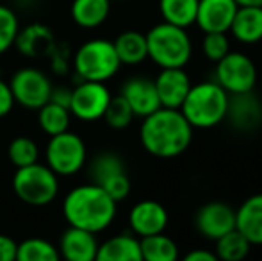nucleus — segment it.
Here are the masks:
<instances>
[{"label": "nucleus", "mask_w": 262, "mask_h": 261, "mask_svg": "<svg viewBox=\"0 0 262 261\" xmlns=\"http://www.w3.org/2000/svg\"><path fill=\"white\" fill-rule=\"evenodd\" d=\"M139 139L148 154L162 159H171L189 149L193 127L180 109L159 108L141 122Z\"/></svg>", "instance_id": "f257e3e1"}, {"label": "nucleus", "mask_w": 262, "mask_h": 261, "mask_svg": "<svg viewBox=\"0 0 262 261\" xmlns=\"http://www.w3.org/2000/svg\"><path fill=\"white\" fill-rule=\"evenodd\" d=\"M118 202L95 183L75 186L62 200V215L68 226L80 227L90 233H102L116 218Z\"/></svg>", "instance_id": "f03ea898"}, {"label": "nucleus", "mask_w": 262, "mask_h": 261, "mask_svg": "<svg viewBox=\"0 0 262 261\" xmlns=\"http://www.w3.org/2000/svg\"><path fill=\"white\" fill-rule=\"evenodd\" d=\"M228 101L230 95L216 81H205L191 84L180 111L193 129H210L227 118Z\"/></svg>", "instance_id": "7ed1b4c3"}, {"label": "nucleus", "mask_w": 262, "mask_h": 261, "mask_svg": "<svg viewBox=\"0 0 262 261\" xmlns=\"http://www.w3.org/2000/svg\"><path fill=\"white\" fill-rule=\"evenodd\" d=\"M148 59L161 68H184L191 59L193 43L187 31L179 25L162 22L146 32Z\"/></svg>", "instance_id": "20e7f679"}, {"label": "nucleus", "mask_w": 262, "mask_h": 261, "mask_svg": "<svg viewBox=\"0 0 262 261\" xmlns=\"http://www.w3.org/2000/svg\"><path fill=\"white\" fill-rule=\"evenodd\" d=\"M72 65L75 75L80 81H97V83L113 79L121 66L113 42L104 38L84 42L73 54Z\"/></svg>", "instance_id": "39448f33"}, {"label": "nucleus", "mask_w": 262, "mask_h": 261, "mask_svg": "<svg viewBox=\"0 0 262 261\" xmlns=\"http://www.w3.org/2000/svg\"><path fill=\"white\" fill-rule=\"evenodd\" d=\"M13 192L25 204L43 208L57 197L59 175L39 161L20 167L13 175Z\"/></svg>", "instance_id": "423d86ee"}, {"label": "nucleus", "mask_w": 262, "mask_h": 261, "mask_svg": "<svg viewBox=\"0 0 262 261\" xmlns=\"http://www.w3.org/2000/svg\"><path fill=\"white\" fill-rule=\"evenodd\" d=\"M47 167L59 177H70L79 174L88 159V149L84 139L75 132H59L50 136L45 149Z\"/></svg>", "instance_id": "0eeeda50"}, {"label": "nucleus", "mask_w": 262, "mask_h": 261, "mask_svg": "<svg viewBox=\"0 0 262 261\" xmlns=\"http://www.w3.org/2000/svg\"><path fill=\"white\" fill-rule=\"evenodd\" d=\"M9 86L13 91L14 104L38 111L43 104L50 101L54 84L50 83L49 75H45V72L34 68V66H25L13 73Z\"/></svg>", "instance_id": "6e6552de"}, {"label": "nucleus", "mask_w": 262, "mask_h": 261, "mask_svg": "<svg viewBox=\"0 0 262 261\" xmlns=\"http://www.w3.org/2000/svg\"><path fill=\"white\" fill-rule=\"evenodd\" d=\"M216 83L228 95L253 91L257 84V66L243 52H228L216 63Z\"/></svg>", "instance_id": "1a4fd4ad"}, {"label": "nucleus", "mask_w": 262, "mask_h": 261, "mask_svg": "<svg viewBox=\"0 0 262 261\" xmlns=\"http://www.w3.org/2000/svg\"><path fill=\"white\" fill-rule=\"evenodd\" d=\"M111 91L105 83L97 81H80L72 90L70 98V113L80 122H97L104 118L105 108L111 101Z\"/></svg>", "instance_id": "9d476101"}, {"label": "nucleus", "mask_w": 262, "mask_h": 261, "mask_svg": "<svg viewBox=\"0 0 262 261\" xmlns=\"http://www.w3.org/2000/svg\"><path fill=\"white\" fill-rule=\"evenodd\" d=\"M194 226L204 238L216 242L235 229V209L223 200H210L196 211Z\"/></svg>", "instance_id": "9b49d317"}, {"label": "nucleus", "mask_w": 262, "mask_h": 261, "mask_svg": "<svg viewBox=\"0 0 262 261\" xmlns=\"http://www.w3.org/2000/svg\"><path fill=\"white\" fill-rule=\"evenodd\" d=\"M168 222V211L157 200H141L132 206L130 213H128V226L138 238L164 233Z\"/></svg>", "instance_id": "f8f14e48"}, {"label": "nucleus", "mask_w": 262, "mask_h": 261, "mask_svg": "<svg viewBox=\"0 0 262 261\" xmlns=\"http://www.w3.org/2000/svg\"><path fill=\"white\" fill-rule=\"evenodd\" d=\"M120 95L128 102L130 109L134 111V116H139V118H145L146 115L161 108L156 84L152 79H146V77L127 79L121 86Z\"/></svg>", "instance_id": "ddd939ff"}, {"label": "nucleus", "mask_w": 262, "mask_h": 261, "mask_svg": "<svg viewBox=\"0 0 262 261\" xmlns=\"http://www.w3.org/2000/svg\"><path fill=\"white\" fill-rule=\"evenodd\" d=\"M237 7L235 0H198L194 24L204 32H228Z\"/></svg>", "instance_id": "4468645a"}, {"label": "nucleus", "mask_w": 262, "mask_h": 261, "mask_svg": "<svg viewBox=\"0 0 262 261\" xmlns=\"http://www.w3.org/2000/svg\"><path fill=\"white\" fill-rule=\"evenodd\" d=\"M154 84L162 108L180 109L193 83L184 68H161Z\"/></svg>", "instance_id": "2eb2a0df"}, {"label": "nucleus", "mask_w": 262, "mask_h": 261, "mask_svg": "<svg viewBox=\"0 0 262 261\" xmlns=\"http://www.w3.org/2000/svg\"><path fill=\"white\" fill-rule=\"evenodd\" d=\"M59 256L68 261H95L98 252V242L95 233L80 227L68 226L59 238Z\"/></svg>", "instance_id": "dca6fc26"}, {"label": "nucleus", "mask_w": 262, "mask_h": 261, "mask_svg": "<svg viewBox=\"0 0 262 261\" xmlns=\"http://www.w3.org/2000/svg\"><path fill=\"white\" fill-rule=\"evenodd\" d=\"M235 229L252 245H262V193L248 197L237 208Z\"/></svg>", "instance_id": "f3484780"}, {"label": "nucleus", "mask_w": 262, "mask_h": 261, "mask_svg": "<svg viewBox=\"0 0 262 261\" xmlns=\"http://www.w3.org/2000/svg\"><path fill=\"white\" fill-rule=\"evenodd\" d=\"M228 32L246 45L259 43L262 39V6H239Z\"/></svg>", "instance_id": "a211bd4d"}, {"label": "nucleus", "mask_w": 262, "mask_h": 261, "mask_svg": "<svg viewBox=\"0 0 262 261\" xmlns=\"http://www.w3.org/2000/svg\"><path fill=\"white\" fill-rule=\"evenodd\" d=\"M97 261H143L139 238L134 233H121L98 244Z\"/></svg>", "instance_id": "6ab92c4d"}, {"label": "nucleus", "mask_w": 262, "mask_h": 261, "mask_svg": "<svg viewBox=\"0 0 262 261\" xmlns=\"http://www.w3.org/2000/svg\"><path fill=\"white\" fill-rule=\"evenodd\" d=\"M227 118L239 129H253L262 118L260 102L252 95V91L241 95H230Z\"/></svg>", "instance_id": "aec40b11"}, {"label": "nucleus", "mask_w": 262, "mask_h": 261, "mask_svg": "<svg viewBox=\"0 0 262 261\" xmlns=\"http://www.w3.org/2000/svg\"><path fill=\"white\" fill-rule=\"evenodd\" d=\"M14 45L18 47V50H20L24 56H29V57L47 56V54H50L54 49V36L49 27L34 24L18 32Z\"/></svg>", "instance_id": "412c9836"}, {"label": "nucleus", "mask_w": 262, "mask_h": 261, "mask_svg": "<svg viewBox=\"0 0 262 261\" xmlns=\"http://www.w3.org/2000/svg\"><path fill=\"white\" fill-rule=\"evenodd\" d=\"M113 0H73L72 20L82 29H97L109 18Z\"/></svg>", "instance_id": "4be33fe9"}, {"label": "nucleus", "mask_w": 262, "mask_h": 261, "mask_svg": "<svg viewBox=\"0 0 262 261\" xmlns=\"http://www.w3.org/2000/svg\"><path fill=\"white\" fill-rule=\"evenodd\" d=\"M114 50L121 65L136 66L148 59V47H146V34L139 31H125L113 42Z\"/></svg>", "instance_id": "5701e85b"}, {"label": "nucleus", "mask_w": 262, "mask_h": 261, "mask_svg": "<svg viewBox=\"0 0 262 261\" xmlns=\"http://www.w3.org/2000/svg\"><path fill=\"white\" fill-rule=\"evenodd\" d=\"M141 259L145 261H175L179 258V245L164 233L139 238Z\"/></svg>", "instance_id": "b1692460"}, {"label": "nucleus", "mask_w": 262, "mask_h": 261, "mask_svg": "<svg viewBox=\"0 0 262 261\" xmlns=\"http://www.w3.org/2000/svg\"><path fill=\"white\" fill-rule=\"evenodd\" d=\"M196 9L198 0H159L162 20L184 29L196 22Z\"/></svg>", "instance_id": "393cba45"}, {"label": "nucleus", "mask_w": 262, "mask_h": 261, "mask_svg": "<svg viewBox=\"0 0 262 261\" xmlns=\"http://www.w3.org/2000/svg\"><path fill=\"white\" fill-rule=\"evenodd\" d=\"M70 120L72 113L66 106H61L57 102L49 101L38 109V124L39 129L47 132L49 136L59 134L70 129Z\"/></svg>", "instance_id": "a878e982"}, {"label": "nucleus", "mask_w": 262, "mask_h": 261, "mask_svg": "<svg viewBox=\"0 0 262 261\" xmlns=\"http://www.w3.org/2000/svg\"><path fill=\"white\" fill-rule=\"evenodd\" d=\"M250 249H252V244L237 229H232L221 238H217L214 252H216L217 259L241 261L250 254Z\"/></svg>", "instance_id": "bb28decb"}, {"label": "nucleus", "mask_w": 262, "mask_h": 261, "mask_svg": "<svg viewBox=\"0 0 262 261\" xmlns=\"http://www.w3.org/2000/svg\"><path fill=\"white\" fill-rule=\"evenodd\" d=\"M18 261H55L59 259V251L54 244L43 238H27L18 244Z\"/></svg>", "instance_id": "cd10ccee"}, {"label": "nucleus", "mask_w": 262, "mask_h": 261, "mask_svg": "<svg viewBox=\"0 0 262 261\" xmlns=\"http://www.w3.org/2000/svg\"><path fill=\"white\" fill-rule=\"evenodd\" d=\"M121 172H127L125 170L123 159L114 152H102V154H98L93 159V163H91V168H90L91 183L102 185L107 179H111L116 174H121Z\"/></svg>", "instance_id": "c85d7f7f"}, {"label": "nucleus", "mask_w": 262, "mask_h": 261, "mask_svg": "<svg viewBox=\"0 0 262 261\" xmlns=\"http://www.w3.org/2000/svg\"><path fill=\"white\" fill-rule=\"evenodd\" d=\"M7 156H9V161L14 168L27 167V165H32L39 159V149L34 139L27 138V136H18L9 143Z\"/></svg>", "instance_id": "c756f323"}, {"label": "nucleus", "mask_w": 262, "mask_h": 261, "mask_svg": "<svg viewBox=\"0 0 262 261\" xmlns=\"http://www.w3.org/2000/svg\"><path fill=\"white\" fill-rule=\"evenodd\" d=\"M104 120L113 129H125L134 120V111L121 95H116V97H111L109 104H107Z\"/></svg>", "instance_id": "7c9ffc66"}, {"label": "nucleus", "mask_w": 262, "mask_h": 261, "mask_svg": "<svg viewBox=\"0 0 262 261\" xmlns=\"http://www.w3.org/2000/svg\"><path fill=\"white\" fill-rule=\"evenodd\" d=\"M20 32V22L11 7L0 4V56L14 47L16 36Z\"/></svg>", "instance_id": "2f4dec72"}, {"label": "nucleus", "mask_w": 262, "mask_h": 261, "mask_svg": "<svg viewBox=\"0 0 262 261\" xmlns=\"http://www.w3.org/2000/svg\"><path fill=\"white\" fill-rule=\"evenodd\" d=\"M202 50L207 59L217 61L230 52V42L227 38V32H205L204 42H202Z\"/></svg>", "instance_id": "473e14b6"}, {"label": "nucleus", "mask_w": 262, "mask_h": 261, "mask_svg": "<svg viewBox=\"0 0 262 261\" xmlns=\"http://www.w3.org/2000/svg\"><path fill=\"white\" fill-rule=\"evenodd\" d=\"M102 188L105 190V193L111 198H114L116 202H121L128 197L130 193V179H128L127 172H121V174L113 175L111 179H107L105 183H102Z\"/></svg>", "instance_id": "72a5a7b5"}, {"label": "nucleus", "mask_w": 262, "mask_h": 261, "mask_svg": "<svg viewBox=\"0 0 262 261\" xmlns=\"http://www.w3.org/2000/svg\"><path fill=\"white\" fill-rule=\"evenodd\" d=\"M13 108H14V97H13V91H11L9 83L0 79V118L9 115Z\"/></svg>", "instance_id": "f704fd0d"}, {"label": "nucleus", "mask_w": 262, "mask_h": 261, "mask_svg": "<svg viewBox=\"0 0 262 261\" xmlns=\"http://www.w3.org/2000/svg\"><path fill=\"white\" fill-rule=\"evenodd\" d=\"M18 244L7 234H0V261H13L16 259Z\"/></svg>", "instance_id": "c9c22d12"}, {"label": "nucleus", "mask_w": 262, "mask_h": 261, "mask_svg": "<svg viewBox=\"0 0 262 261\" xmlns=\"http://www.w3.org/2000/svg\"><path fill=\"white\" fill-rule=\"evenodd\" d=\"M70 98H72V90L66 86H52V93H50V101L57 102L61 106H70Z\"/></svg>", "instance_id": "e433bc0d"}, {"label": "nucleus", "mask_w": 262, "mask_h": 261, "mask_svg": "<svg viewBox=\"0 0 262 261\" xmlns=\"http://www.w3.org/2000/svg\"><path fill=\"white\" fill-rule=\"evenodd\" d=\"M186 261H217L216 252H210L207 249H196V251H191L184 256Z\"/></svg>", "instance_id": "4c0bfd02"}, {"label": "nucleus", "mask_w": 262, "mask_h": 261, "mask_svg": "<svg viewBox=\"0 0 262 261\" xmlns=\"http://www.w3.org/2000/svg\"><path fill=\"white\" fill-rule=\"evenodd\" d=\"M237 6H262V0H235Z\"/></svg>", "instance_id": "58836bf2"}, {"label": "nucleus", "mask_w": 262, "mask_h": 261, "mask_svg": "<svg viewBox=\"0 0 262 261\" xmlns=\"http://www.w3.org/2000/svg\"><path fill=\"white\" fill-rule=\"evenodd\" d=\"M116 2H127V0H116Z\"/></svg>", "instance_id": "ea45409f"}]
</instances>
